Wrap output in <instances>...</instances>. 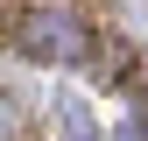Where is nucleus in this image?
<instances>
[{"instance_id": "f257e3e1", "label": "nucleus", "mask_w": 148, "mask_h": 141, "mask_svg": "<svg viewBox=\"0 0 148 141\" xmlns=\"http://www.w3.org/2000/svg\"><path fill=\"white\" fill-rule=\"evenodd\" d=\"M7 42L28 64H85V57H99V28L71 0H21L14 21H7Z\"/></svg>"}, {"instance_id": "f03ea898", "label": "nucleus", "mask_w": 148, "mask_h": 141, "mask_svg": "<svg viewBox=\"0 0 148 141\" xmlns=\"http://www.w3.org/2000/svg\"><path fill=\"white\" fill-rule=\"evenodd\" d=\"M21 134H28V113L14 99H0V141H21Z\"/></svg>"}]
</instances>
